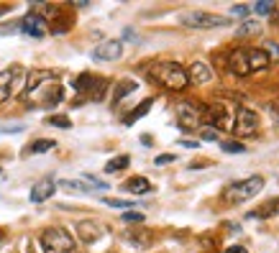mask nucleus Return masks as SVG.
Listing matches in <instances>:
<instances>
[{
	"mask_svg": "<svg viewBox=\"0 0 279 253\" xmlns=\"http://www.w3.org/2000/svg\"><path fill=\"white\" fill-rule=\"evenodd\" d=\"M23 97L28 102H34L36 108H56L64 100V90H62V84L56 82V74L54 72L36 69V72L28 74Z\"/></svg>",
	"mask_w": 279,
	"mask_h": 253,
	"instance_id": "f257e3e1",
	"label": "nucleus"
},
{
	"mask_svg": "<svg viewBox=\"0 0 279 253\" xmlns=\"http://www.w3.org/2000/svg\"><path fill=\"white\" fill-rule=\"evenodd\" d=\"M146 74L161 87H167V90H174L180 92L189 84V77H187V69L180 67L177 62H156L146 69Z\"/></svg>",
	"mask_w": 279,
	"mask_h": 253,
	"instance_id": "f03ea898",
	"label": "nucleus"
},
{
	"mask_svg": "<svg viewBox=\"0 0 279 253\" xmlns=\"http://www.w3.org/2000/svg\"><path fill=\"white\" fill-rule=\"evenodd\" d=\"M39 243L44 253H75V238H72L64 228H46L39 235Z\"/></svg>",
	"mask_w": 279,
	"mask_h": 253,
	"instance_id": "7ed1b4c3",
	"label": "nucleus"
},
{
	"mask_svg": "<svg viewBox=\"0 0 279 253\" xmlns=\"http://www.w3.org/2000/svg\"><path fill=\"white\" fill-rule=\"evenodd\" d=\"M236 110L238 108L233 102H215V105L205 110V115H208L210 128H215L220 133V130H233V126H236Z\"/></svg>",
	"mask_w": 279,
	"mask_h": 253,
	"instance_id": "20e7f679",
	"label": "nucleus"
},
{
	"mask_svg": "<svg viewBox=\"0 0 279 253\" xmlns=\"http://www.w3.org/2000/svg\"><path fill=\"white\" fill-rule=\"evenodd\" d=\"M261 189H264V176H248V179H241V182L228 184L226 192H223V200H228V202L251 200V197L259 195Z\"/></svg>",
	"mask_w": 279,
	"mask_h": 253,
	"instance_id": "39448f33",
	"label": "nucleus"
},
{
	"mask_svg": "<svg viewBox=\"0 0 279 253\" xmlns=\"http://www.w3.org/2000/svg\"><path fill=\"white\" fill-rule=\"evenodd\" d=\"M180 23L187 28H223L231 21L226 16H215V13H205V10H189L180 16Z\"/></svg>",
	"mask_w": 279,
	"mask_h": 253,
	"instance_id": "423d86ee",
	"label": "nucleus"
},
{
	"mask_svg": "<svg viewBox=\"0 0 279 253\" xmlns=\"http://www.w3.org/2000/svg\"><path fill=\"white\" fill-rule=\"evenodd\" d=\"M72 87H75V90L77 92H85L87 97H90V100H102V95H105V80H102V77H95V74H90V72H82L80 74V77L75 80V82H72Z\"/></svg>",
	"mask_w": 279,
	"mask_h": 253,
	"instance_id": "0eeeda50",
	"label": "nucleus"
},
{
	"mask_svg": "<svg viewBox=\"0 0 279 253\" xmlns=\"http://www.w3.org/2000/svg\"><path fill=\"white\" fill-rule=\"evenodd\" d=\"M202 118H205V110L197 108L195 102H177V121L182 128H200L202 126Z\"/></svg>",
	"mask_w": 279,
	"mask_h": 253,
	"instance_id": "6e6552de",
	"label": "nucleus"
},
{
	"mask_svg": "<svg viewBox=\"0 0 279 253\" xmlns=\"http://www.w3.org/2000/svg\"><path fill=\"white\" fill-rule=\"evenodd\" d=\"M233 130H236L238 136H243V138L254 136V133L259 130V115L254 110H248V108H238L236 110V126H233Z\"/></svg>",
	"mask_w": 279,
	"mask_h": 253,
	"instance_id": "1a4fd4ad",
	"label": "nucleus"
},
{
	"mask_svg": "<svg viewBox=\"0 0 279 253\" xmlns=\"http://www.w3.org/2000/svg\"><path fill=\"white\" fill-rule=\"evenodd\" d=\"M121 54H123V43L118 39L100 41L97 46L93 49V59H95V62H115V59H121Z\"/></svg>",
	"mask_w": 279,
	"mask_h": 253,
	"instance_id": "9d476101",
	"label": "nucleus"
},
{
	"mask_svg": "<svg viewBox=\"0 0 279 253\" xmlns=\"http://www.w3.org/2000/svg\"><path fill=\"white\" fill-rule=\"evenodd\" d=\"M21 34L31 36V39H44L49 34V23L44 16H36V13H28V16L21 21Z\"/></svg>",
	"mask_w": 279,
	"mask_h": 253,
	"instance_id": "9b49d317",
	"label": "nucleus"
},
{
	"mask_svg": "<svg viewBox=\"0 0 279 253\" xmlns=\"http://www.w3.org/2000/svg\"><path fill=\"white\" fill-rule=\"evenodd\" d=\"M23 74L21 67H8L0 72V102H5L10 95H13V84H16V80Z\"/></svg>",
	"mask_w": 279,
	"mask_h": 253,
	"instance_id": "f8f14e48",
	"label": "nucleus"
},
{
	"mask_svg": "<svg viewBox=\"0 0 279 253\" xmlns=\"http://www.w3.org/2000/svg\"><path fill=\"white\" fill-rule=\"evenodd\" d=\"M228 67L233 74H238V77H248V74H254L251 67H248V56H246V49H233L228 54Z\"/></svg>",
	"mask_w": 279,
	"mask_h": 253,
	"instance_id": "ddd939ff",
	"label": "nucleus"
},
{
	"mask_svg": "<svg viewBox=\"0 0 279 253\" xmlns=\"http://www.w3.org/2000/svg\"><path fill=\"white\" fill-rule=\"evenodd\" d=\"M246 56H248V67H251V72H261V69L269 67L267 49H246Z\"/></svg>",
	"mask_w": 279,
	"mask_h": 253,
	"instance_id": "4468645a",
	"label": "nucleus"
},
{
	"mask_svg": "<svg viewBox=\"0 0 279 253\" xmlns=\"http://www.w3.org/2000/svg\"><path fill=\"white\" fill-rule=\"evenodd\" d=\"M187 77H189V82H195V84H205V82H210L213 72H210V67L205 64V62H192V67H189V72H187Z\"/></svg>",
	"mask_w": 279,
	"mask_h": 253,
	"instance_id": "2eb2a0df",
	"label": "nucleus"
},
{
	"mask_svg": "<svg viewBox=\"0 0 279 253\" xmlns=\"http://www.w3.org/2000/svg\"><path fill=\"white\" fill-rule=\"evenodd\" d=\"M56 192V184L51 182V179H44V182H39V184H34V189H31V202H44V200H49L51 195Z\"/></svg>",
	"mask_w": 279,
	"mask_h": 253,
	"instance_id": "dca6fc26",
	"label": "nucleus"
},
{
	"mask_svg": "<svg viewBox=\"0 0 279 253\" xmlns=\"http://www.w3.org/2000/svg\"><path fill=\"white\" fill-rule=\"evenodd\" d=\"M126 192H131V195H149V192L154 189V184L146 179V176H131V179L123 184Z\"/></svg>",
	"mask_w": 279,
	"mask_h": 253,
	"instance_id": "f3484780",
	"label": "nucleus"
},
{
	"mask_svg": "<svg viewBox=\"0 0 279 253\" xmlns=\"http://www.w3.org/2000/svg\"><path fill=\"white\" fill-rule=\"evenodd\" d=\"M77 233H80V238L85 243H93V241H97V238L102 235V228L97 225V222H80Z\"/></svg>",
	"mask_w": 279,
	"mask_h": 253,
	"instance_id": "a211bd4d",
	"label": "nucleus"
},
{
	"mask_svg": "<svg viewBox=\"0 0 279 253\" xmlns=\"http://www.w3.org/2000/svg\"><path fill=\"white\" fill-rule=\"evenodd\" d=\"M274 215H279V197H274V200H269L264 207H259V210H254V212H248V217H256V220H267V217H274Z\"/></svg>",
	"mask_w": 279,
	"mask_h": 253,
	"instance_id": "6ab92c4d",
	"label": "nucleus"
},
{
	"mask_svg": "<svg viewBox=\"0 0 279 253\" xmlns=\"http://www.w3.org/2000/svg\"><path fill=\"white\" fill-rule=\"evenodd\" d=\"M139 87V82L134 80H121V82H115V92H113V102H121L123 97H128L131 92H134Z\"/></svg>",
	"mask_w": 279,
	"mask_h": 253,
	"instance_id": "aec40b11",
	"label": "nucleus"
},
{
	"mask_svg": "<svg viewBox=\"0 0 279 253\" xmlns=\"http://www.w3.org/2000/svg\"><path fill=\"white\" fill-rule=\"evenodd\" d=\"M151 105H154V100H143L141 105H136L134 110H131V113H128V115L123 118V123H126V126H134V123L139 121V118H143L146 113L151 110Z\"/></svg>",
	"mask_w": 279,
	"mask_h": 253,
	"instance_id": "412c9836",
	"label": "nucleus"
},
{
	"mask_svg": "<svg viewBox=\"0 0 279 253\" xmlns=\"http://www.w3.org/2000/svg\"><path fill=\"white\" fill-rule=\"evenodd\" d=\"M131 164V156L128 154H121V156H113L108 164H105V174H118V171H123L126 167Z\"/></svg>",
	"mask_w": 279,
	"mask_h": 253,
	"instance_id": "4be33fe9",
	"label": "nucleus"
},
{
	"mask_svg": "<svg viewBox=\"0 0 279 253\" xmlns=\"http://www.w3.org/2000/svg\"><path fill=\"white\" fill-rule=\"evenodd\" d=\"M54 146H56V141H51V138H39V141H34L31 146H28V154H46Z\"/></svg>",
	"mask_w": 279,
	"mask_h": 253,
	"instance_id": "5701e85b",
	"label": "nucleus"
},
{
	"mask_svg": "<svg viewBox=\"0 0 279 253\" xmlns=\"http://www.w3.org/2000/svg\"><path fill=\"white\" fill-rule=\"evenodd\" d=\"M259 28H261L259 21H246V23H241V26L236 28V36H241V39H243V36H256Z\"/></svg>",
	"mask_w": 279,
	"mask_h": 253,
	"instance_id": "b1692460",
	"label": "nucleus"
},
{
	"mask_svg": "<svg viewBox=\"0 0 279 253\" xmlns=\"http://www.w3.org/2000/svg\"><path fill=\"white\" fill-rule=\"evenodd\" d=\"M46 126H54V128H72V121H69V118L67 115H49L46 118Z\"/></svg>",
	"mask_w": 279,
	"mask_h": 253,
	"instance_id": "393cba45",
	"label": "nucleus"
},
{
	"mask_svg": "<svg viewBox=\"0 0 279 253\" xmlns=\"http://www.w3.org/2000/svg\"><path fill=\"white\" fill-rule=\"evenodd\" d=\"M220 148H223L226 154H243L246 151V143H241V141H223V143H220Z\"/></svg>",
	"mask_w": 279,
	"mask_h": 253,
	"instance_id": "a878e982",
	"label": "nucleus"
},
{
	"mask_svg": "<svg viewBox=\"0 0 279 253\" xmlns=\"http://www.w3.org/2000/svg\"><path fill=\"white\" fill-rule=\"evenodd\" d=\"M64 189H69V192H80V195H87V192H93L90 187H85L82 182H75V179H64V182H59Z\"/></svg>",
	"mask_w": 279,
	"mask_h": 253,
	"instance_id": "bb28decb",
	"label": "nucleus"
},
{
	"mask_svg": "<svg viewBox=\"0 0 279 253\" xmlns=\"http://www.w3.org/2000/svg\"><path fill=\"white\" fill-rule=\"evenodd\" d=\"M108 207H115V210H128V207H134V202H128V200H113V197H105L102 200Z\"/></svg>",
	"mask_w": 279,
	"mask_h": 253,
	"instance_id": "cd10ccee",
	"label": "nucleus"
},
{
	"mask_svg": "<svg viewBox=\"0 0 279 253\" xmlns=\"http://www.w3.org/2000/svg\"><path fill=\"white\" fill-rule=\"evenodd\" d=\"M272 8H274V3H272V0H264V3H256L251 10L256 13V16H267V13H272Z\"/></svg>",
	"mask_w": 279,
	"mask_h": 253,
	"instance_id": "c85d7f7f",
	"label": "nucleus"
},
{
	"mask_svg": "<svg viewBox=\"0 0 279 253\" xmlns=\"http://www.w3.org/2000/svg\"><path fill=\"white\" fill-rule=\"evenodd\" d=\"M174 161H177V156H174V154H159V156L154 159L156 167H167V164H174Z\"/></svg>",
	"mask_w": 279,
	"mask_h": 253,
	"instance_id": "c756f323",
	"label": "nucleus"
},
{
	"mask_svg": "<svg viewBox=\"0 0 279 253\" xmlns=\"http://www.w3.org/2000/svg\"><path fill=\"white\" fill-rule=\"evenodd\" d=\"M123 220L126 222H143V215L141 212H134V210H126L123 212Z\"/></svg>",
	"mask_w": 279,
	"mask_h": 253,
	"instance_id": "7c9ffc66",
	"label": "nucleus"
},
{
	"mask_svg": "<svg viewBox=\"0 0 279 253\" xmlns=\"http://www.w3.org/2000/svg\"><path fill=\"white\" fill-rule=\"evenodd\" d=\"M231 13H233V16H238V18H243V16H248V13H251V8H248V5H233Z\"/></svg>",
	"mask_w": 279,
	"mask_h": 253,
	"instance_id": "2f4dec72",
	"label": "nucleus"
},
{
	"mask_svg": "<svg viewBox=\"0 0 279 253\" xmlns=\"http://www.w3.org/2000/svg\"><path fill=\"white\" fill-rule=\"evenodd\" d=\"M16 31H21V21L8 23V26H0V34H16Z\"/></svg>",
	"mask_w": 279,
	"mask_h": 253,
	"instance_id": "473e14b6",
	"label": "nucleus"
},
{
	"mask_svg": "<svg viewBox=\"0 0 279 253\" xmlns=\"http://www.w3.org/2000/svg\"><path fill=\"white\" fill-rule=\"evenodd\" d=\"M202 138H205V141H218L220 133H218L215 128H205V130H202Z\"/></svg>",
	"mask_w": 279,
	"mask_h": 253,
	"instance_id": "72a5a7b5",
	"label": "nucleus"
},
{
	"mask_svg": "<svg viewBox=\"0 0 279 253\" xmlns=\"http://www.w3.org/2000/svg\"><path fill=\"white\" fill-rule=\"evenodd\" d=\"M267 54H269V62H274V59H279V46H277V43H267Z\"/></svg>",
	"mask_w": 279,
	"mask_h": 253,
	"instance_id": "f704fd0d",
	"label": "nucleus"
},
{
	"mask_svg": "<svg viewBox=\"0 0 279 253\" xmlns=\"http://www.w3.org/2000/svg\"><path fill=\"white\" fill-rule=\"evenodd\" d=\"M226 253H248V251H246L243 246H228V248H226Z\"/></svg>",
	"mask_w": 279,
	"mask_h": 253,
	"instance_id": "c9c22d12",
	"label": "nucleus"
},
{
	"mask_svg": "<svg viewBox=\"0 0 279 253\" xmlns=\"http://www.w3.org/2000/svg\"><path fill=\"white\" fill-rule=\"evenodd\" d=\"M182 146H185V148H200L197 141H182Z\"/></svg>",
	"mask_w": 279,
	"mask_h": 253,
	"instance_id": "e433bc0d",
	"label": "nucleus"
},
{
	"mask_svg": "<svg viewBox=\"0 0 279 253\" xmlns=\"http://www.w3.org/2000/svg\"><path fill=\"white\" fill-rule=\"evenodd\" d=\"M26 253H36V248H34L31 243H28V246H26Z\"/></svg>",
	"mask_w": 279,
	"mask_h": 253,
	"instance_id": "4c0bfd02",
	"label": "nucleus"
},
{
	"mask_svg": "<svg viewBox=\"0 0 279 253\" xmlns=\"http://www.w3.org/2000/svg\"><path fill=\"white\" fill-rule=\"evenodd\" d=\"M0 174H3V169H0Z\"/></svg>",
	"mask_w": 279,
	"mask_h": 253,
	"instance_id": "58836bf2",
	"label": "nucleus"
}]
</instances>
